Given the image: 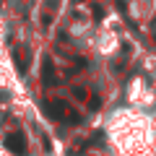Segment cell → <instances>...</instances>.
Returning <instances> with one entry per match:
<instances>
[{"label":"cell","mask_w":156,"mask_h":156,"mask_svg":"<svg viewBox=\"0 0 156 156\" xmlns=\"http://www.w3.org/2000/svg\"><path fill=\"white\" fill-rule=\"evenodd\" d=\"M101 140H104V133H94V135H91V138L86 140L83 146H94V143H101Z\"/></svg>","instance_id":"cell-5"},{"label":"cell","mask_w":156,"mask_h":156,"mask_svg":"<svg viewBox=\"0 0 156 156\" xmlns=\"http://www.w3.org/2000/svg\"><path fill=\"white\" fill-rule=\"evenodd\" d=\"M78 3H81V0H78Z\"/></svg>","instance_id":"cell-9"},{"label":"cell","mask_w":156,"mask_h":156,"mask_svg":"<svg viewBox=\"0 0 156 156\" xmlns=\"http://www.w3.org/2000/svg\"><path fill=\"white\" fill-rule=\"evenodd\" d=\"M68 112H70V107L65 104V101H50V104H44V115L50 117V120H68Z\"/></svg>","instance_id":"cell-2"},{"label":"cell","mask_w":156,"mask_h":156,"mask_svg":"<svg viewBox=\"0 0 156 156\" xmlns=\"http://www.w3.org/2000/svg\"><path fill=\"white\" fill-rule=\"evenodd\" d=\"M42 81H44V86H55V68H52V60H50V55H44L42 57Z\"/></svg>","instance_id":"cell-3"},{"label":"cell","mask_w":156,"mask_h":156,"mask_svg":"<svg viewBox=\"0 0 156 156\" xmlns=\"http://www.w3.org/2000/svg\"><path fill=\"white\" fill-rule=\"evenodd\" d=\"M73 94H76L78 99H83V96H86V91H83V89H73Z\"/></svg>","instance_id":"cell-8"},{"label":"cell","mask_w":156,"mask_h":156,"mask_svg":"<svg viewBox=\"0 0 156 156\" xmlns=\"http://www.w3.org/2000/svg\"><path fill=\"white\" fill-rule=\"evenodd\" d=\"M3 143H5V148L11 151V154H16V156H26V135H23L21 130H16V133H8Z\"/></svg>","instance_id":"cell-1"},{"label":"cell","mask_w":156,"mask_h":156,"mask_svg":"<svg viewBox=\"0 0 156 156\" xmlns=\"http://www.w3.org/2000/svg\"><path fill=\"white\" fill-rule=\"evenodd\" d=\"M94 18H104V11H101L99 5H94Z\"/></svg>","instance_id":"cell-7"},{"label":"cell","mask_w":156,"mask_h":156,"mask_svg":"<svg viewBox=\"0 0 156 156\" xmlns=\"http://www.w3.org/2000/svg\"><path fill=\"white\" fill-rule=\"evenodd\" d=\"M11 55H13V60H16V68H18V73H21V76H26V60H23V57L18 55V50H13Z\"/></svg>","instance_id":"cell-4"},{"label":"cell","mask_w":156,"mask_h":156,"mask_svg":"<svg viewBox=\"0 0 156 156\" xmlns=\"http://www.w3.org/2000/svg\"><path fill=\"white\" fill-rule=\"evenodd\" d=\"M99 107H101V99L99 96H91V109H99Z\"/></svg>","instance_id":"cell-6"}]
</instances>
